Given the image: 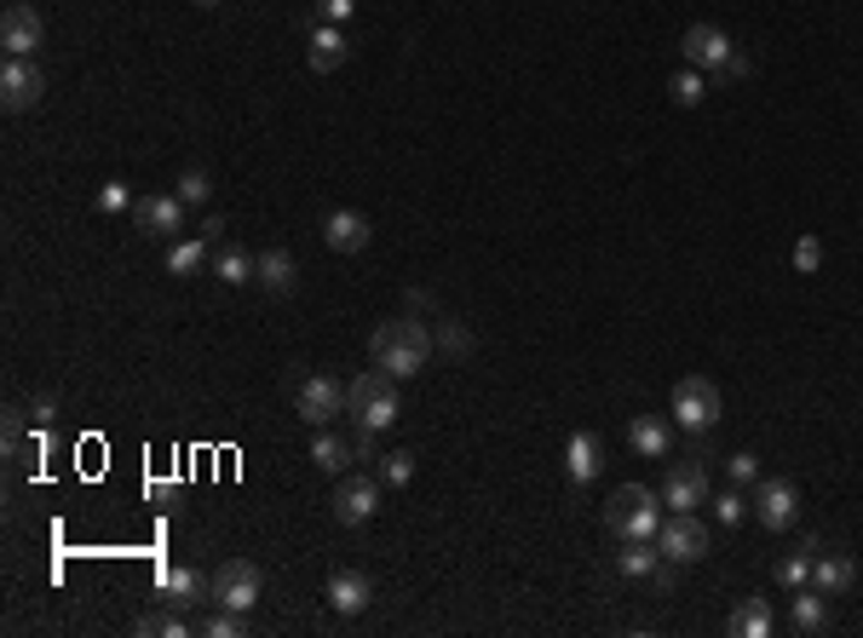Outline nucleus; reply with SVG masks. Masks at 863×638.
Returning <instances> with one entry per match:
<instances>
[{"mask_svg":"<svg viewBox=\"0 0 863 638\" xmlns=\"http://www.w3.org/2000/svg\"><path fill=\"white\" fill-rule=\"evenodd\" d=\"M369 351H375V368H386L391 380H409V375H420L426 357H432V333L415 317H391V322L375 328Z\"/></svg>","mask_w":863,"mask_h":638,"instance_id":"nucleus-1","label":"nucleus"},{"mask_svg":"<svg viewBox=\"0 0 863 638\" xmlns=\"http://www.w3.org/2000/svg\"><path fill=\"white\" fill-rule=\"evenodd\" d=\"M346 415L363 431H391L397 426V386H391L386 368H369V375L346 380Z\"/></svg>","mask_w":863,"mask_h":638,"instance_id":"nucleus-2","label":"nucleus"},{"mask_svg":"<svg viewBox=\"0 0 863 638\" xmlns=\"http://www.w3.org/2000/svg\"><path fill=\"white\" fill-rule=\"evenodd\" d=\"M605 529L616 535V541H656V529H662V512H656V495L639 489V484H622L611 495V507H605Z\"/></svg>","mask_w":863,"mask_h":638,"instance_id":"nucleus-3","label":"nucleus"},{"mask_svg":"<svg viewBox=\"0 0 863 638\" xmlns=\"http://www.w3.org/2000/svg\"><path fill=\"white\" fill-rule=\"evenodd\" d=\"M720 415H725V397H720V386L708 375H685L674 386V420H680V431L703 438V431L720 426Z\"/></svg>","mask_w":863,"mask_h":638,"instance_id":"nucleus-4","label":"nucleus"},{"mask_svg":"<svg viewBox=\"0 0 863 638\" xmlns=\"http://www.w3.org/2000/svg\"><path fill=\"white\" fill-rule=\"evenodd\" d=\"M214 598L230 604V610H254V604L265 598V576H259V564L248 558H230L214 569Z\"/></svg>","mask_w":863,"mask_h":638,"instance_id":"nucleus-5","label":"nucleus"},{"mask_svg":"<svg viewBox=\"0 0 863 638\" xmlns=\"http://www.w3.org/2000/svg\"><path fill=\"white\" fill-rule=\"evenodd\" d=\"M294 402H300L306 426H335V420L346 415V380H335V375H311V380H300Z\"/></svg>","mask_w":863,"mask_h":638,"instance_id":"nucleus-6","label":"nucleus"},{"mask_svg":"<svg viewBox=\"0 0 863 638\" xmlns=\"http://www.w3.org/2000/svg\"><path fill=\"white\" fill-rule=\"evenodd\" d=\"M656 547H662L668 564H696V558H708V529L696 524L691 512H674V518H662Z\"/></svg>","mask_w":863,"mask_h":638,"instance_id":"nucleus-7","label":"nucleus"},{"mask_svg":"<svg viewBox=\"0 0 863 638\" xmlns=\"http://www.w3.org/2000/svg\"><path fill=\"white\" fill-rule=\"evenodd\" d=\"M380 512V478H363V472H340V489H335V518L346 529L369 524Z\"/></svg>","mask_w":863,"mask_h":638,"instance_id":"nucleus-8","label":"nucleus"},{"mask_svg":"<svg viewBox=\"0 0 863 638\" xmlns=\"http://www.w3.org/2000/svg\"><path fill=\"white\" fill-rule=\"evenodd\" d=\"M41 98H47V81H41L36 63H29V58H7V70H0V104L18 116V110H36Z\"/></svg>","mask_w":863,"mask_h":638,"instance_id":"nucleus-9","label":"nucleus"},{"mask_svg":"<svg viewBox=\"0 0 863 638\" xmlns=\"http://www.w3.org/2000/svg\"><path fill=\"white\" fill-rule=\"evenodd\" d=\"M680 58L691 70H725V63H732V41H725V29H714V23H691L680 36Z\"/></svg>","mask_w":863,"mask_h":638,"instance_id":"nucleus-10","label":"nucleus"},{"mask_svg":"<svg viewBox=\"0 0 863 638\" xmlns=\"http://www.w3.org/2000/svg\"><path fill=\"white\" fill-rule=\"evenodd\" d=\"M754 518L766 524L772 535L777 529H794V518H801V489H794L788 478H766L754 495Z\"/></svg>","mask_w":863,"mask_h":638,"instance_id":"nucleus-11","label":"nucleus"},{"mask_svg":"<svg viewBox=\"0 0 863 638\" xmlns=\"http://www.w3.org/2000/svg\"><path fill=\"white\" fill-rule=\"evenodd\" d=\"M662 500H668L674 512L703 507V500H708V472H703L696 460H674V466H668V478H662Z\"/></svg>","mask_w":863,"mask_h":638,"instance_id":"nucleus-12","label":"nucleus"},{"mask_svg":"<svg viewBox=\"0 0 863 638\" xmlns=\"http://www.w3.org/2000/svg\"><path fill=\"white\" fill-rule=\"evenodd\" d=\"M47 36V23L36 7H7V18H0V47H7V58H36Z\"/></svg>","mask_w":863,"mask_h":638,"instance_id":"nucleus-13","label":"nucleus"},{"mask_svg":"<svg viewBox=\"0 0 863 638\" xmlns=\"http://www.w3.org/2000/svg\"><path fill=\"white\" fill-rule=\"evenodd\" d=\"M132 225L145 237H173V230H185V201L179 196H139L132 201Z\"/></svg>","mask_w":863,"mask_h":638,"instance_id":"nucleus-14","label":"nucleus"},{"mask_svg":"<svg viewBox=\"0 0 863 638\" xmlns=\"http://www.w3.org/2000/svg\"><path fill=\"white\" fill-rule=\"evenodd\" d=\"M306 58H311V70H317V76H335L340 63L351 58L346 29H340V23H311V47H306Z\"/></svg>","mask_w":863,"mask_h":638,"instance_id":"nucleus-15","label":"nucleus"},{"mask_svg":"<svg viewBox=\"0 0 863 638\" xmlns=\"http://www.w3.org/2000/svg\"><path fill=\"white\" fill-rule=\"evenodd\" d=\"M323 242L335 253H363V248H369V219L351 213V208H335L323 219Z\"/></svg>","mask_w":863,"mask_h":638,"instance_id":"nucleus-16","label":"nucleus"},{"mask_svg":"<svg viewBox=\"0 0 863 638\" xmlns=\"http://www.w3.org/2000/svg\"><path fill=\"white\" fill-rule=\"evenodd\" d=\"M627 443H634V455H645V460H668L674 426L662 415H634V420H627Z\"/></svg>","mask_w":863,"mask_h":638,"instance_id":"nucleus-17","label":"nucleus"},{"mask_svg":"<svg viewBox=\"0 0 863 638\" xmlns=\"http://www.w3.org/2000/svg\"><path fill=\"white\" fill-rule=\"evenodd\" d=\"M369 598H375V587H369V576H357V569H335V576H328V604H335L340 616H363Z\"/></svg>","mask_w":863,"mask_h":638,"instance_id":"nucleus-18","label":"nucleus"},{"mask_svg":"<svg viewBox=\"0 0 863 638\" xmlns=\"http://www.w3.org/2000/svg\"><path fill=\"white\" fill-rule=\"evenodd\" d=\"M852 581H857V564H852L846 552H817V547H812V587H817L823 598L846 592Z\"/></svg>","mask_w":863,"mask_h":638,"instance_id":"nucleus-19","label":"nucleus"},{"mask_svg":"<svg viewBox=\"0 0 863 638\" xmlns=\"http://www.w3.org/2000/svg\"><path fill=\"white\" fill-rule=\"evenodd\" d=\"M564 466H571V478L576 484H593L605 472V449H599V438H593V431H576L571 443H564Z\"/></svg>","mask_w":863,"mask_h":638,"instance_id":"nucleus-20","label":"nucleus"},{"mask_svg":"<svg viewBox=\"0 0 863 638\" xmlns=\"http://www.w3.org/2000/svg\"><path fill=\"white\" fill-rule=\"evenodd\" d=\"M351 460H357L351 438H335V431H317V443H311V466H317V472L340 478V472H351Z\"/></svg>","mask_w":863,"mask_h":638,"instance_id":"nucleus-21","label":"nucleus"},{"mask_svg":"<svg viewBox=\"0 0 863 638\" xmlns=\"http://www.w3.org/2000/svg\"><path fill=\"white\" fill-rule=\"evenodd\" d=\"M294 253L288 248H265L259 253V271H254V282H265V293H294Z\"/></svg>","mask_w":863,"mask_h":638,"instance_id":"nucleus-22","label":"nucleus"},{"mask_svg":"<svg viewBox=\"0 0 863 638\" xmlns=\"http://www.w3.org/2000/svg\"><path fill=\"white\" fill-rule=\"evenodd\" d=\"M616 569L627 581H656V569H662V547H651V541H627V552L616 558Z\"/></svg>","mask_w":863,"mask_h":638,"instance_id":"nucleus-23","label":"nucleus"},{"mask_svg":"<svg viewBox=\"0 0 863 638\" xmlns=\"http://www.w3.org/2000/svg\"><path fill=\"white\" fill-rule=\"evenodd\" d=\"M214 271H219V282H230V288H242V282H254V271H259V259H254L248 248H219V253H214Z\"/></svg>","mask_w":863,"mask_h":638,"instance_id":"nucleus-24","label":"nucleus"},{"mask_svg":"<svg viewBox=\"0 0 863 638\" xmlns=\"http://www.w3.org/2000/svg\"><path fill=\"white\" fill-rule=\"evenodd\" d=\"M725 627H732L737 638H772V604H766V598H748Z\"/></svg>","mask_w":863,"mask_h":638,"instance_id":"nucleus-25","label":"nucleus"},{"mask_svg":"<svg viewBox=\"0 0 863 638\" xmlns=\"http://www.w3.org/2000/svg\"><path fill=\"white\" fill-rule=\"evenodd\" d=\"M161 592H168V604L173 610H190L196 598H202V576H196V569H168V576H161Z\"/></svg>","mask_w":863,"mask_h":638,"instance_id":"nucleus-26","label":"nucleus"},{"mask_svg":"<svg viewBox=\"0 0 863 638\" xmlns=\"http://www.w3.org/2000/svg\"><path fill=\"white\" fill-rule=\"evenodd\" d=\"M202 259H208V237H179V242H168V271H173V277H190Z\"/></svg>","mask_w":863,"mask_h":638,"instance_id":"nucleus-27","label":"nucleus"},{"mask_svg":"<svg viewBox=\"0 0 863 638\" xmlns=\"http://www.w3.org/2000/svg\"><path fill=\"white\" fill-rule=\"evenodd\" d=\"M794 627H801V632H817V627H829V604H823V592H817V587L794 598Z\"/></svg>","mask_w":863,"mask_h":638,"instance_id":"nucleus-28","label":"nucleus"},{"mask_svg":"<svg viewBox=\"0 0 863 638\" xmlns=\"http://www.w3.org/2000/svg\"><path fill=\"white\" fill-rule=\"evenodd\" d=\"M668 92H674V104L696 110V104H703V98H708V81H703V76H696V70H674Z\"/></svg>","mask_w":863,"mask_h":638,"instance_id":"nucleus-29","label":"nucleus"},{"mask_svg":"<svg viewBox=\"0 0 863 638\" xmlns=\"http://www.w3.org/2000/svg\"><path fill=\"white\" fill-rule=\"evenodd\" d=\"M173 196L185 201V208H202V201L214 196V185H208V173H202V167H190V173H179V185H173Z\"/></svg>","mask_w":863,"mask_h":638,"instance_id":"nucleus-30","label":"nucleus"},{"mask_svg":"<svg viewBox=\"0 0 863 638\" xmlns=\"http://www.w3.org/2000/svg\"><path fill=\"white\" fill-rule=\"evenodd\" d=\"M248 632V610H230V604H219V610L208 616V638H242Z\"/></svg>","mask_w":863,"mask_h":638,"instance_id":"nucleus-31","label":"nucleus"},{"mask_svg":"<svg viewBox=\"0 0 863 638\" xmlns=\"http://www.w3.org/2000/svg\"><path fill=\"white\" fill-rule=\"evenodd\" d=\"M409 478H415V455H409V449H397V455H380V484L404 489Z\"/></svg>","mask_w":863,"mask_h":638,"instance_id":"nucleus-32","label":"nucleus"},{"mask_svg":"<svg viewBox=\"0 0 863 638\" xmlns=\"http://www.w3.org/2000/svg\"><path fill=\"white\" fill-rule=\"evenodd\" d=\"M777 581H783V587H806V581H812V552L783 558V564H777Z\"/></svg>","mask_w":863,"mask_h":638,"instance_id":"nucleus-33","label":"nucleus"},{"mask_svg":"<svg viewBox=\"0 0 863 638\" xmlns=\"http://www.w3.org/2000/svg\"><path fill=\"white\" fill-rule=\"evenodd\" d=\"M714 518H720L725 529H737V524L748 518V500H743V495H720V500H714Z\"/></svg>","mask_w":863,"mask_h":638,"instance_id":"nucleus-34","label":"nucleus"},{"mask_svg":"<svg viewBox=\"0 0 863 638\" xmlns=\"http://www.w3.org/2000/svg\"><path fill=\"white\" fill-rule=\"evenodd\" d=\"M127 208H132V196H127L121 179H110L105 190H98V213H127Z\"/></svg>","mask_w":863,"mask_h":638,"instance_id":"nucleus-35","label":"nucleus"},{"mask_svg":"<svg viewBox=\"0 0 863 638\" xmlns=\"http://www.w3.org/2000/svg\"><path fill=\"white\" fill-rule=\"evenodd\" d=\"M139 632H161V638H185L190 627H185V616L179 610H168V616H145V627Z\"/></svg>","mask_w":863,"mask_h":638,"instance_id":"nucleus-36","label":"nucleus"},{"mask_svg":"<svg viewBox=\"0 0 863 638\" xmlns=\"http://www.w3.org/2000/svg\"><path fill=\"white\" fill-rule=\"evenodd\" d=\"M817 265H823V242L801 237V242H794V271H817Z\"/></svg>","mask_w":863,"mask_h":638,"instance_id":"nucleus-37","label":"nucleus"},{"mask_svg":"<svg viewBox=\"0 0 863 638\" xmlns=\"http://www.w3.org/2000/svg\"><path fill=\"white\" fill-rule=\"evenodd\" d=\"M438 346L455 351V357H467V351H473V333H467V328H455V322H444V328H438Z\"/></svg>","mask_w":863,"mask_h":638,"instance_id":"nucleus-38","label":"nucleus"},{"mask_svg":"<svg viewBox=\"0 0 863 638\" xmlns=\"http://www.w3.org/2000/svg\"><path fill=\"white\" fill-rule=\"evenodd\" d=\"M351 12H357V0H317V18L323 23H346Z\"/></svg>","mask_w":863,"mask_h":638,"instance_id":"nucleus-39","label":"nucleus"},{"mask_svg":"<svg viewBox=\"0 0 863 638\" xmlns=\"http://www.w3.org/2000/svg\"><path fill=\"white\" fill-rule=\"evenodd\" d=\"M725 472H732L737 484H754L760 478V460L754 455H732V460H725Z\"/></svg>","mask_w":863,"mask_h":638,"instance_id":"nucleus-40","label":"nucleus"},{"mask_svg":"<svg viewBox=\"0 0 863 638\" xmlns=\"http://www.w3.org/2000/svg\"><path fill=\"white\" fill-rule=\"evenodd\" d=\"M375 438H380V431H351V449H357V460H375Z\"/></svg>","mask_w":863,"mask_h":638,"instance_id":"nucleus-41","label":"nucleus"},{"mask_svg":"<svg viewBox=\"0 0 863 638\" xmlns=\"http://www.w3.org/2000/svg\"><path fill=\"white\" fill-rule=\"evenodd\" d=\"M196 7H219V0H196Z\"/></svg>","mask_w":863,"mask_h":638,"instance_id":"nucleus-42","label":"nucleus"}]
</instances>
